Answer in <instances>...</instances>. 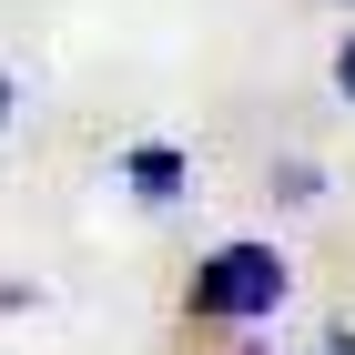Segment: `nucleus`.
<instances>
[{"label":"nucleus","mask_w":355,"mask_h":355,"mask_svg":"<svg viewBox=\"0 0 355 355\" xmlns=\"http://www.w3.org/2000/svg\"><path fill=\"white\" fill-rule=\"evenodd\" d=\"M0 122H10V71H0Z\"/></svg>","instance_id":"nucleus-6"},{"label":"nucleus","mask_w":355,"mask_h":355,"mask_svg":"<svg viewBox=\"0 0 355 355\" xmlns=\"http://www.w3.org/2000/svg\"><path fill=\"white\" fill-rule=\"evenodd\" d=\"M122 183H132L142 203H173V193L193 183V163L173 153V142H132V153H122Z\"/></svg>","instance_id":"nucleus-2"},{"label":"nucleus","mask_w":355,"mask_h":355,"mask_svg":"<svg viewBox=\"0 0 355 355\" xmlns=\"http://www.w3.org/2000/svg\"><path fill=\"white\" fill-rule=\"evenodd\" d=\"M295 295V264L274 244H214L193 264V325H264Z\"/></svg>","instance_id":"nucleus-1"},{"label":"nucleus","mask_w":355,"mask_h":355,"mask_svg":"<svg viewBox=\"0 0 355 355\" xmlns=\"http://www.w3.org/2000/svg\"><path fill=\"white\" fill-rule=\"evenodd\" d=\"M325 355H355V325H335V335H325Z\"/></svg>","instance_id":"nucleus-5"},{"label":"nucleus","mask_w":355,"mask_h":355,"mask_svg":"<svg viewBox=\"0 0 355 355\" xmlns=\"http://www.w3.org/2000/svg\"><path fill=\"white\" fill-rule=\"evenodd\" d=\"M335 92H345V102H355V41H345V51H335Z\"/></svg>","instance_id":"nucleus-4"},{"label":"nucleus","mask_w":355,"mask_h":355,"mask_svg":"<svg viewBox=\"0 0 355 355\" xmlns=\"http://www.w3.org/2000/svg\"><path fill=\"white\" fill-rule=\"evenodd\" d=\"M274 193H284V203H315V193H325V173H315V163H274Z\"/></svg>","instance_id":"nucleus-3"}]
</instances>
